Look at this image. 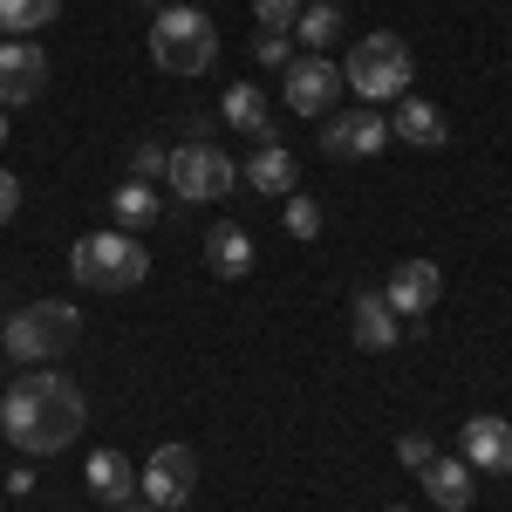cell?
<instances>
[{
  "instance_id": "6da1fadb",
  "label": "cell",
  "mask_w": 512,
  "mask_h": 512,
  "mask_svg": "<svg viewBox=\"0 0 512 512\" xmlns=\"http://www.w3.org/2000/svg\"><path fill=\"white\" fill-rule=\"evenodd\" d=\"M89 424V410H82V390L69 376H55V369H28V376H14L7 396H0V431L14 451H28V458H55V451H69Z\"/></svg>"
},
{
  "instance_id": "7a4b0ae2",
  "label": "cell",
  "mask_w": 512,
  "mask_h": 512,
  "mask_svg": "<svg viewBox=\"0 0 512 512\" xmlns=\"http://www.w3.org/2000/svg\"><path fill=\"white\" fill-rule=\"evenodd\" d=\"M69 274H76V287H89V294H130V287H144V274H151V253L137 246V233H82L76 246H69Z\"/></svg>"
},
{
  "instance_id": "3957f363",
  "label": "cell",
  "mask_w": 512,
  "mask_h": 512,
  "mask_svg": "<svg viewBox=\"0 0 512 512\" xmlns=\"http://www.w3.org/2000/svg\"><path fill=\"white\" fill-rule=\"evenodd\" d=\"M151 62L164 76H205L219 62V28L205 7H158L151 14Z\"/></svg>"
},
{
  "instance_id": "277c9868",
  "label": "cell",
  "mask_w": 512,
  "mask_h": 512,
  "mask_svg": "<svg viewBox=\"0 0 512 512\" xmlns=\"http://www.w3.org/2000/svg\"><path fill=\"white\" fill-rule=\"evenodd\" d=\"M342 82H349L355 96H369V103H403L410 96V82H417V62H410V48L403 35H369L349 48V62H342Z\"/></svg>"
},
{
  "instance_id": "5b68a950",
  "label": "cell",
  "mask_w": 512,
  "mask_h": 512,
  "mask_svg": "<svg viewBox=\"0 0 512 512\" xmlns=\"http://www.w3.org/2000/svg\"><path fill=\"white\" fill-rule=\"evenodd\" d=\"M76 335H82V315L69 301H35V308L0 321V349L14 355V362H55Z\"/></svg>"
},
{
  "instance_id": "8992f818",
  "label": "cell",
  "mask_w": 512,
  "mask_h": 512,
  "mask_svg": "<svg viewBox=\"0 0 512 512\" xmlns=\"http://www.w3.org/2000/svg\"><path fill=\"white\" fill-rule=\"evenodd\" d=\"M164 185H171V198H185V205H219L239 185V164L219 144H178L171 164H164Z\"/></svg>"
},
{
  "instance_id": "52a82bcc",
  "label": "cell",
  "mask_w": 512,
  "mask_h": 512,
  "mask_svg": "<svg viewBox=\"0 0 512 512\" xmlns=\"http://www.w3.org/2000/svg\"><path fill=\"white\" fill-rule=\"evenodd\" d=\"M396 137L383 110H328L321 117V151L328 158H383Z\"/></svg>"
},
{
  "instance_id": "ba28073f",
  "label": "cell",
  "mask_w": 512,
  "mask_h": 512,
  "mask_svg": "<svg viewBox=\"0 0 512 512\" xmlns=\"http://www.w3.org/2000/svg\"><path fill=\"white\" fill-rule=\"evenodd\" d=\"M137 492H144L158 512L185 506V499L198 492V451H192V444H158V451H151V465L137 472Z\"/></svg>"
},
{
  "instance_id": "9c48e42d",
  "label": "cell",
  "mask_w": 512,
  "mask_h": 512,
  "mask_svg": "<svg viewBox=\"0 0 512 512\" xmlns=\"http://www.w3.org/2000/svg\"><path fill=\"white\" fill-rule=\"evenodd\" d=\"M280 96H287L294 117H328V103L342 96V69H335L328 55H301V62H287Z\"/></svg>"
},
{
  "instance_id": "30bf717a",
  "label": "cell",
  "mask_w": 512,
  "mask_h": 512,
  "mask_svg": "<svg viewBox=\"0 0 512 512\" xmlns=\"http://www.w3.org/2000/svg\"><path fill=\"white\" fill-rule=\"evenodd\" d=\"M41 89H48V55H41L28 35L0 41V110H14V103H35Z\"/></svg>"
},
{
  "instance_id": "8fae6325",
  "label": "cell",
  "mask_w": 512,
  "mask_h": 512,
  "mask_svg": "<svg viewBox=\"0 0 512 512\" xmlns=\"http://www.w3.org/2000/svg\"><path fill=\"white\" fill-rule=\"evenodd\" d=\"M458 458L485 478H512V424L506 417H472L458 431Z\"/></svg>"
},
{
  "instance_id": "7c38bea8",
  "label": "cell",
  "mask_w": 512,
  "mask_h": 512,
  "mask_svg": "<svg viewBox=\"0 0 512 512\" xmlns=\"http://www.w3.org/2000/svg\"><path fill=\"white\" fill-rule=\"evenodd\" d=\"M437 294H444V274H437V260H403V267L383 280V301H390L396 315H431Z\"/></svg>"
},
{
  "instance_id": "4fadbf2b",
  "label": "cell",
  "mask_w": 512,
  "mask_h": 512,
  "mask_svg": "<svg viewBox=\"0 0 512 512\" xmlns=\"http://www.w3.org/2000/svg\"><path fill=\"white\" fill-rule=\"evenodd\" d=\"M349 335H355V349H369V355H390L396 342H403V321H396V308L383 301V294H355L349 301Z\"/></svg>"
},
{
  "instance_id": "5bb4252c",
  "label": "cell",
  "mask_w": 512,
  "mask_h": 512,
  "mask_svg": "<svg viewBox=\"0 0 512 512\" xmlns=\"http://www.w3.org/2000/svg\"><path fill=\"white\" fill-rule=\"evenodd\" d=\"M390 137H396V144H417V151H444V144H451V123H444L437 103L403 96V103H396V117H390Z\"/></svg>"
},
{
  "instance_id": "9a60e30c",
  "label": "cell",
  "mask_w": 512,
  "mask_h": 512,
  "mask_svg": "<svg viewBox=\"0 0 512 512\" xmlns=\"http://www.w3.org/2000/svg\"><path fill=\"white\" fill-rule=\"evenodd\" d=\"M239 178H246L253 192H267V198H287L301 171H294V151H287L280 137H267V144H253V158H246V171H239Z\"/></svg>"
},
{
  "instance_id": "2e32d148",
  "label": "cell",
  "mask_w": 512,
  "mask_h": 512,
  "mask_svg": "<svg viewBox=\"0 0 512 512\" xmlns=\"http://www.w3.org/2000/svg\"><path fill=\"white\" fill-rule=\"evenodd\" d=\"M205 267H212L219 280H246L253 274V233L233 226V219H219V226L205 233Z\"/></svg>"
},
{
  "instance_id": "e0dca14e",
  "label": "cell",
  "mask_w": 512,
  "mask_h": 512,
  "mask_svg": "<svg viewBox=\"0 0 512 512\" xmlns=\"http://www.w3.org/2000/svg\"><path fill=\"white\" fill-rule=\"evenodd\" d=\"M417 478H424V492H431L444 512H465V506H472V492H478V472L465 465V458H431Z\"/></svg>"
},
{
  "instance_id": "ac0fdd59",
  "label": "cell",
  "mask_w": 512,
  "mask_h": 512,
  "mask_svg": "<svg viewBox=\"0 0 512 512\" xmlns=\"http://www.w3.org/2000/svg\"><path fill=\"white\" fill-rule=\"evenodd\" d=\"M110 219H117V233H144V226H158V219H164L158 185H144V178H123L117 198H110Z\"/></svg>"
},
{
  "instance_id": "d6986e66",
  "label": "cell",
  "mask_w": 512,
  "mask_h": 512,
  "mask_svg": "<svg viewBox=\"0 0 512 512\" xmlns=\"http://www.w3.org/2000/svg\"><path fill=\"white\" fill-rule=\"evenodd\" d=\"M89 492H96L103 506H130V492H137V465H130L123 451H96V458H89Z\"/></svg>"
},
{
  "instance_id": "ffe728a7",
  "label": "cell",
  "mask_w": 512,
  "mask_h": 512,
  "mask_svg": "<svg viewBox=\"0 0 512 512\" xmlns=\"http://www.w3.org/2000/svg\"><path fill=\"white\" fill-rule=\"evenodd\" d=\"M226 123H233L239 137H253V144L274 137V123H267V96H260L253 82H233V89H226Z\"/></svg>"
},
{
  "instance_id": "44dd1931",
  "label": "cell",
  "mask_w": 512,
  "mask_h": 512,
  "mask_svg": "<svg viewBox=\"0 0 512 512\" xmlns=\"http://www.w3.org/2000/svg\"><path fill=\"white\" fill-rule=\"evenodd\" d=\"M62 14V0H0V35H41Z\"/></svg>"
},
{
  "instance_id": "7402d4cb",
  "label": "cell",
  "mask_w": 512,
  "mask_h": 512,
  "mask_svg": "<svg viewBox=\"0 0 512 512\" xmlns=\"http://www.w3.org/2000/svg\"><path fill=\"white\" fill-rule=\"evenodd\" d=\"M294 41H308L315 55H328V41H342V7H335V0H321V7H301V21H294Z\"/></svg>"
},
{
  "instance_id": "603a6c76",
  "label": "cell",
  "mask_w": 512,
  "mask_h": 512,
  "mask_svg": "<svg viewBox=\"0 0 512 512\" xmlns=\"http://www.w3.org/2000/svg\"><path fill=\"white\" fill-rule=\"evenodd\" d=\"M321 226H328V219H321V205H315V198L287 192V233H294V239H321Z\"/></svg>"
},
{
  "instance_id": "cb8c5ba5",
  "label": "cell",
  "mask_w": 512,
  "mask_h": 512,
  "mask_svg": "<svg viewBox=\"0 0 512 512\" xmlns=\"http://www.w3.org/2000/svg\"><path fill=\"white\" fill-rule=\"evenodd\" d=\"M253 21H260V28H274V35H294L301 0H253Z\"/></svg>"
},
{
  "instance_id": "d4e9b609",
  "label": "cell",
  "mask_w": 512,
  "mask_h": 512,
  "mask_svg": "<svg viewBox=\"0 0 512 512\" xmlns=\"http://www.w3.org/2000/svg\"><path fill=\"white\" fill-rule=\"evenodd\" d=\"M253 62H260V69H287V62H294V35L260 28V41H253Z\"/></svg>"
},
{
  "instance_id": "484cf974",
  "label": "cell",
  "mask_w": 512,
  "mask_h": 512,
  "mask_svg": "<svg viewBox=\"0 0 512 512\" xmlns=\"http://www.w3.org/2000/svg\"><path fill=\"white\" fill-rule=\"evenodd\" d=\"M164 164H171V158H164L158 144H137V151H130V178H144V185H158V178H164Z\"/></svg>"
},
{
  "instance_id": "4316f807",
  "label": "cell",
  "mask_w": 512,
  "mask_h": 512,
  "mask_svg": "<svg viewBox=\"0 0 512 512\" xmlns=\"http://www.w3.org/2000/svg\"><path fill=\"white\" fill-rule=\"evenodd\" d=\"M396 458H403L410 472H424V465H431L437 451H431V437H424V431H410V437H396Z\"/></svg>"
},
{
  "instance_id": "83f0119b",
  "label": "cell",
  "mask_w": 512,
  "mask_h": 512,
  "mask_svg": "<svg viewBox=\"0 0 512 512\" xmlns=\"http://www.w3.org/2000/svg\"><path fill=\"white\" fill-rule=\"evenodd\" d=\"M14 212H21V178H14V171H0V226H7Z\"/></svg>"
},
{
  "instance_id": "f1b7e54d",
  "label": "cell",
  "mask_w": 512,
  "mask_h": 512,
  "mask_svg": "<svg viewBox=\"0 0 512 512\" xmlns=\"http://www.w3.org/2000/svg\"><path fill=\"white\" fill-rule=\"evenodd\" d=\"M7 492H14V499H28V492H35V472H28V465H21V472H7Z\"/></svg>"
},
{
  "instance_id": "f546056e",
  "label": "cell",
  "mask_w": 512,
  "mask_h": 512,
  "mask_svg": "<svg viewBox=\"0 0 512 512\" xmlns=\"http://www.w3.org/2000/svg\"><path fill=\"white\" fill-rule=\"evenodd\" d=\"M0 144H7V110H0Z\"/></svg>"
},
{
  "instance_id": "4dcf8cb0",
  "label": "cell",
  "mask_w": 512,
  "mask_h": 512,
  "mask_svg": "<svg viewBox=\"0 0 512 512\" xmlns=\"http://www.w3.org/2000/svg\"><path fill=\"white\" fill-rule=\"evenodd\" d=\"M123 512H158V506H123Z\"/></svg>"
},
{
  "instance_id": "1f68e13d",
  "label": "cell",
  "mask_w": 512,
  "mask_h": 512,
  "mask_svg": "<svg viewBox=\"0 0 512 512\" xmlns=\"http://www.w3.org/2000/svg\"><path fill=\"white\" fill-rule=\"evenodd\" d=\"M390 512H410V506H390Z\"/></svg>"
},
{
  "instance_id": "d6a6232c",
  "label": "cell",
  "mask_w": 512,
  "mask_h": 512,
  "mask_svg": "<svg viewBox=\"0 0 512 512\" xmlns=\"http://www.w3.org/2000/svg\"><path fill=\"white\" fill-rule=\"evenodd\" d=\"M0 321H7V315H0Z\"/></svg>"
}]
</instances>
